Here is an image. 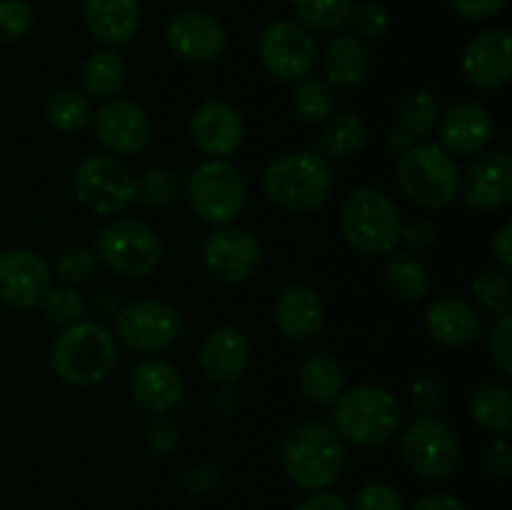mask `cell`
Here are the masks:
<instances>
[{"label":"cell","mask_w":512,"mask_h":510,"mask_svg":"<svg viewBox=\"0 0 512 510\" xmlns=\"http://www.w3.org/2000/svg\"><path fill=\"white\" fill-rule=\"evenodd\" d=\"M368 143V125L360 115L340 113L335 118H328V125L315 140L313 150L323 155L325 160H345L358 155Z\"/></svg>","instance_id":"29"},{"label":"cell","mask_w":512,"mask_h":510,"mask_svg":"<svg viewBox=\"0 0 512 510\" xmlns=\"http://www.w3.org/2000/svg\"><path fill=\"white\" fill-rule=\"evenodd\" d=\"M348 23H353V30L358 38L378 40L388 35L390 30V13L385 5L375 3V0H365V3L353 5Z\"/></svg>","instance_id":"41"},{"label":"cell","mask_w":512,"mask_h":510,"mask_svg":"<svg viewBox=\"0 0 512 510\" xmlns=\"http://www.w3.org/2000/svg\"><path fill=\"white\" fill-rule=\"evenodd\" d=\"M293 13L310 33H333L348 25L353 13V0H290Z\"/></svg>","instance_id":"34"},{"label":"cell","mask_w":512,"mask_h":510,"mask_svg":"<svg viewBox=\"0 0 512 510\" xmlns=\"http://www.w3.org/2000/svg\"><path fill=\"white\" fill-rule=\"evenodd\" d=\"M175 445H178V428H175V423H170L168 418L158 415V418L148 425V448L165 455L170 453Z\"/></svg>","instance_id":"47"},{"label":"cell","mask_w":512,"mask_h":510,"mask_svg":"<svg viewBox=\"0 0 512 510\" xmlns=\"http://www.w3.org/2000/svg\"><path fill=\"white\" fill-rule=\"evenodd\" d=\"M250 365V343L233 325H220L205 335L200 345V370L215 385H233Z\"/></svg>","instance_id":"21"},{"label":"cell","mask_w":512,"mask_h":510,"mask_svg":"<svg viewBox=\"0 0 512 510\" xmlns=\"http://www.w3.org/2000/svg\"><path fill=\"white\" fill-rule=\"evenodd\" d=\"M45 115L60 133H78V130L88 128L93 120V103L80 90L65 88L48 100Z\"/></svg>","instance_id":"35"},{"label":"cell","mask_w":512,"mask_h":510,"mask_svg":"<svg viewBox=\"0 0 512 510\" xmlns=\"http://www.w3.org/2000/svg\"><path fill=\"white\" fill-rule=\"evenodd\" d=\"M400 425V403L390 390L358 385L333 403V430L343 443L375 448L388 443Z\"/></svg>","instance_id":"4"},{"label":"cell","mask_w":512,"mask_h":510,"mask_svg":"<svg viewBox=\"0 0 512 510\" xmlns=\"http://www.w3.org/2000/svg\"><path fill=\"white\" fill-rule=\"evenodd\" d=\"M495 138V120L483 105L458 103L440 118V148L458 158L485 153Z\"/></svg>","instance_id":"20"},{"label":"cell","mask_w":512,"mask_h":510,"mask_svg":"<svg viewBox=\"0 0 512 510\" xmlns=\"http://www.w3.org/2000/svg\"><path fill=\"white\" fill-rule=\"evenodd\" d=\"M410 405L418 410L420 415H433L440 405V383L430 375H420L410 385Z\"/></svg>","instance_id":"44"},{"label":"cell","mask_w":512,"mask_h":510,"mask_svg":"<svg viewBox=\"0 0 512 510\" xmlns=\"http://www.w3.org/2000/svg\"><path fill=\"white\" fill-rule=\"evenodd\" d=\"M350 510H405L403 495L385 480H370L355 493Z\"/></svg>","instance_id":"42"},{"label":"cell","mask_w":512,"mask_h":510,"mask_svg":"<svg viewBox=\"0 0 512 510\" xmlns=\"http://www.w3.org/2000/svg\"><path fill=\"white\" fill-rule=\"evenodd\" d=\"M73 190L95 215H120L135 200V178L113 155H88L75 168Z\"/></svg>","instance_id":"10"},{"label":"cell","mask_w":512,"mask_h":510,"mask_svg":"<svg viewBox=\"0 0 512 510\" xmlns=\"http://www.w3.org/2000/svg\"><path fill=\"white\" fill-rule=\"evenodd\" d=\"M458 195L480 213L500 210L512 200V158L505 150H485L460 175Z\"/></svg>","instance_id":"15"},{"label":"cell","mask_w":512,"mask_h":510,"mask_svg":"<svg viewBox=\"0 0 512 510\" xmlns=\"http://www.w3.org/2000/svg\"><path fill=\"white\" fill-rule=\"evenodd\" d=\"M128 385L135 403L153 415H168L183 403V375L160 358H150L135 365Z\"/></svg>","instance_id":"22"},{"label":"cell","mask_w":512,"mask_h":510,"mask_svg":"<svg viewBox=\"0 0 512 510\" xmlns=\"http://www.w3.org/2000/svg\"><path fill=\"white\" fill-rule=\"evenodd\" d=\"M43 313L48 318V323L53 325H68L80 323L85 320V300L78 290H73V285H63V288H50L48 295L43 298Z\"/></svg>","instance_id":"37"},{"label":"cell","mask_w":512,"mask_h":510,"mask_svg":"<svg viewBox=\"0 0 512 510\" xmlns=\"http://www.w3.org/2000/svg\"><path fill=\"white\" fill-rule=\"evenodd\" d=\"M188 200L203 223L215 228L235 223L248 200L243 173L228 160H205L190 173Z\"/></svg>","instance_id":"8"},{"label":"cell","mask_w":512,"mask_h":510,"mask_svg":"<svg viewBox=\"0 0 512 510\" xmlns=\"http://www.w3.org/2000/svg\"><path fill=\"white\" fill-rule=\"evenodd\" d=\"M425 328L435 343L448 345V348H465L478 340L483 320L470 300L443 295V298H435L425 310Z\"/></svg>","instance_id":"23"},{"label":"cell","mask_w":512,"mask_h":510,"mask_svg":"<svg viewBox=\"0 0 512 510\" xmlns=\"http://www.w3.org/2000/svg\"><path fill=\"white\" fill-rule=\"evenodd\" d=\"M470 415L490 435L505 438L512 428V395L508 385H478L473 395H470Z\"/></svg>","instance_id":"30"},{"label":"cell","mask_w":512,"mask_h":510,"mask_svg":"<svg viewBox=\"0 0 512 510\" xmlns=\"http://www.w3.org/2000/svg\"><path fill=\"white\" fill-rule=\"evenodd\" d=\"M93 133L113 155L143 153L153 138V125L145 110L130 100H110L93 113Z\"/></svg>","instance_id":"17"},{"label":"cell","mask_w":512,"mask_h":510,"mask_svg":"<svg viewBox=\"0 0 512 510\" xmlns=\"http://www.w3.org/2000/svg\"><path fill=\"white\" fill-rule=\"evenodd\" d=\"M385 283L405 303H418L430 293V268L413 250H400L388 260L385 268Z\"/></svg>","instance_id":"31"},{"label":"cell","mask_w":512,"mask_h":510,"mask_svg":"<svg viewBox=\"0 0 512 510\" xmlns=\"http://www.w3.org/2000/svg\"><path fill=\"white\" fill-rule=\"evenodd\" d=\"M53 288V273L43 255L28 248L0 253V300L10 308L30 310Z\"/></svg>","instance_id":"14"},{"label":"cell","mask_w":512,"mask_h":510,"mask_svg":"<svg viewBox=\"0 0 512 510\" xmlns=\"http://www.w3.org/2000/svg\"><path fill=\"white\" fill-rule=\"evenodd\" d=\"M190 138L210 160H225L243 145V118L225 100H205L190 115Z\"/></svg>","instance_id":"18"},{"label":"cell","mask_w":512,"mask_h":510,"mask_svg":"<svg viewBox=\"0 0 512 510\" xmlns=\"http://www.w3.org/2000/svg\"><path fill=\"white\" fill-rule=\"evenodd\" d=\"M298 383L300 390L308 400L318 405H333L338 400V395L343 393L345 375L343 368L335 358L330 355L318 353L310 355L298 370Z\"/></svg>","instance_id":"32"},{"label":"cell","mask_w":512,"mask_h":510,"mask_svg":"<svg viewBox=\"0 0 512 510\" xmlns=\"http://www.w3.org/2000/svg\"><path fill=\"white\" fill-rule=\"evenodd\" d=\"M118 363V345L103 323L80 320L60 330L50 345V368L63 383L88 388L113 373Z\"/></svg>","instance_id":"2"},{"label":"cell","mask_w":512,"mask_h":510,"mask_svg":"<svg viewBox=\"0 0 512 510\" xmlns=\"http://www.w3.org/2000/svg\"><path fill=\"white\" fill-rule=\"evenodd\" d=\"M463 73L483 90H498L512 78V38L505 28L475 35L463 53Z\"/></svg>","instance_id":"19"},{"label":"cell","mask_w":512,"mask_h":510,"mask_svg":"<svg viewBox=\"0 0 512 510\" xmlns=\"http://www.w3.org/2000/svg\"><path fill=\"white\" fill-rule=\"evenodd\" d=\"M410 510H468V505H465L463 500L455 498V495L433 493L420 498Z\"/></svg>","instance_id":"51"},{"label":"cell","mask_w":512,"mask_h":510,"mask_svg":"<svg viewBox=\"0 0 512 510\" xmlns=\"http://www.w3.org/2000/svg\"><path fill=\"white\" fill-rule=\"evenodd\" d=\"M88 33L108 48L130 43L140 30V0H85Z\"/></svg>","instance_id":"25"},{"label":"cell","mask_w":512,"mask_h":510,"mask_svg":"<svg viewBox=\"0 0 512 510\" xmlns=\"http://www.w3.org/2000/svg\"><path fill=\"white\" fill-rule=\"evenodd\" d=\"M485 468L495 480H508L512 473V450L505 438H495L485 450Z\"/></svg>","instance_id":"46"},{"label":"cell","mask_w":512,"mask_h":510,"mask_svg":"<svg viewBox=\"0 0 512 510\" xmlns=\"http://www.w3.org/2000/svg\"><path fill=\"white\" fill-rule=\"evenodd\" d=\"M295 510H350V505L340 495L328 493V490H315Z\"/></svg>","instance_id":"50"},{"label":"cell","mask_w":512,"mask_h":510,"mask_svg":"<svg viewBox=\"0 0 512 510\" xmlns=\"http://www.w3.org/2000/svg\"><path fill=\"white\" fill-rule=\"evenodd\" d=\"M258 55L273 78L298 83L313 73L318 63V43L313 33L295 20H273L260 33Z\"/></svg>","instance_id":"11"},{"label":"cell","mask_w":512,"mask_h":510,"mask_svg":"<svg viewBox=\"0 0 512 510\" xmlns=\"http://www.w3.org/2000/svg\"><path fill=\"white\" fill-rule=\"evenodd\" d=\"M95 255L115 275L145 278L163 260V243H160L158 233L143 220L118 218L98 230Z\"/></svg>","instance_id":"7"},{"label":"cell","mask_w":512,"mask_h":510,"mask_svg":"<svg viewBox=\"0 0 512 510\" xmlns=\"http://www.w3.org/2000/svg\"><path fill=\"white\" fill-rule=\"evenodd\" d=\"M323 323V300L308 285H290L275 300V325L288 340L308 343L323 330Z\"/></svg>","instance_id":"24"},{"label":"cell","mask_w":512,"mask_h":510,"mask_svg":"<svg viewBox=\"0 0 512 510\" xmlns=\"http://www.w3.org/2000/svg\"><path fill=\"white\" fill-rule=\"evenodd\" d=\"M340 230L345 243L358 253L385 255L400 243L403 218L383 190L358 188L340 205Z\"/></svg>","instance_id":"5"},{"label":"cell","mask_w":512,"mask_h":510,"mask_svg":"<svg viewBox=\"0 0 512 510\" xmlns=\"http://www.w3.org/2000/svg\"><path fill=\"white\" fill-rule=\"evenodd\" d=\"M450 8L465 20L473 23H483V20H493L495 15L503 13L508 0H448Z\"/></svg>","instance_id":"45"},{"label":"cell","mask_w":512,"mask_h":510,"mask_svg":"<svg viewBox=\"0 0 512 510\" xmlns=\"http://www.w3.org/2000/svg\"><path fill=\"white\" fill-rule=\"evenodd\" d=\"M335 185L330 160L315 150H295L270 160L263 173L265 195L290 213L318 210Z\"/></svg>","instance_id":"3"},{"label":"cell","mask_w":512,"mask_h":510,"mask_svg":"<svg viewBox=\"0 0 512 510\" xmlns=\"http://www.w3.org/2000/svg\"><path fill=\"white\" fill-rule=\"evenodd\" d=\"M398 185L405 198L418 208H448L458 198V163L440 145L413 143L400 153Z\"/></svg>","instance_id":"6"},{"label":"cell","mask_w":512,"mask_h":510,"mask_svg":"<svg viewBox=\"0 0 512 510\" xmlns=\"http://www.w3.org/2000/svg\"><path fill=\"white\" fill-rule=\"evenodd\" d=\"M183 323L163 300H133L115 315V338L135 353H158L178 340Z\"/></svg>","instance_id":"12"},{"label":"cell","mask_w":512,"mask_h":510,"mask_svg":"<svg viewBox=\"0 0 512 510\" xmlns=\"http://www.w3.org/2000/svg\"><path fill=\"white\" fill-rule=\"evenodd\" d=\"M203 265L215 280L243 283L260 265L258 238L240 225H220L205 238Z\"/></svg>","instance_id":"13"},{"label":"cell","mask_w":512,"mask_h":510,"mask_svg":"<svg viewBox=\"0 0 512 510\" xmlns=\"http://www.w3.org/2000/svg\"><path fill=\"white\" fill-rule=\"evenodd\" d=\"M80 83H83L88 98H115L128 83V65H125L123 55L115 53L113 48H103L88 55L80 68Z\"/></svg>","instance_id":"28"},{"label":"cell","mask_w":512,"mask_h":510,"mask_svg":"<svg viewBox=\"0 0 512 510\" xmlns=\"http://www.w3.org/2000/svg\"><path fill=\"white\" fill-rule=\"evenodd\" d=\"M95 270H98V255H95V250L85 248V245L65 248L58 255V263H55V275L68 285L88 283Z\"/></svg>","instance_id":"38"},{"label":"cell","mask_w":512,"mask_h":510,"mask_svg":"<svg viewBox=\"0 0 512 510\" xmlns=\"http://www.w3.org/2000/svg\"><path fill=\"white\" fill-rule=\"evenodd\" d=\"M440 120V103L430 90H413L403 98L398 108V128L388 133V148L403 153L420 138L433 133Z\"/></svg>","instance_id":"26"},{"label":"cell","mask_w":512,"mask_h":510,"mask_svg":"<svg viewBox=\"0 0 512 510\" xmlns=\"http://www.w3.org/2000/svg\"><path fill=\"white\" fill-rule=\"evenodd\" d=\"M175 193L178 188H175L173 173L163 168H150L148 173L135 180V200L148 208H165L168 203H173Z\"/></svg>","instance_id":"39"},{"label":"cell","mask_w":512,"mask_h":510,"mask_svg":"<svg viewBox=\"0 0 512 510\" xmlns=\"http://www.w3.org/2000/svg\"><path fill=\"white\" fill-rule=\"evenodd\" d=\"M165 43L175 58L193 65L218 60L228 48V33L218 18L203 10L178 13L165 28Z\"/></svg>","instance_id":"16"},{"label":"cell","mask_w":512,"mask_h":510,"mask_svg":"<svg viewBox=\"0 0 512 510\" xmlns=\"http://www.w3.org/2000/svg\"><path fill=\"white\" fill-rule=\"evenodd\" d=\"M33 28L28 0H0V43H18Z\"/></svg>","instance_id":"40"},{"label":"cell","mask_w":512,"mask_h":510,"mask_svg":"<svg viewBox=\"0 0 512 510\" xmlns=\"http://www.w3.org/2000/svg\"><path fill=\"white\" fill-rule=\"evenodd\" d=\"M490 250H493L495 260L500 263L503 273L512 270V223L510 220L500 225L498 233L493 235V240H490Z\"/></svg>","instance_id":"49"},{"label":"cell","mask_w":512,"mask_h":510,"mask_svg":"<svg viewBox=\"0 0 512 510\" xmlns=\"http://www.w3.org/2000/svg\"><path fill=\"white\" fill-rule=\"evenodd\" d=\"M290 105L293 113L298 115L303 123L318 125L333 115L335 110V95L325 80L318 78H303L293 85V95H290Z\"/></svg>","instance_id":"33"},{"label":"cell","mask_w":512,"mask_h":510,"mask_svg":"<svg viewBox=\"0 0 512 510\" xmlns=\"http://www.w3.org/2000/svg\"><path fill=\"white\" fill-rule=\"evenodd\" d=\"M325 75L335 88H355L368 78L370 50L363 38L348 33L335 35L323 53Z\"/></svg>","instance_id":"27"},{"label":"cell","mask_w":512,"mask_h":510,"mask_svg":"<svg viewBox=\"0 0 512 510\" xmlns=\"http://www.w3.org/2000/svg\"><path fill=\"white\" fill-rule=\"evenodd\" d=\"M488 350L490 358H493L495 368L505 375V378H512V318L510 313L495 318L493 328L488 333Z\"/></svg>","instance_id":"43"},{"label":"cell","mask_w":512,"mask_h":510,"mask_svg":"<svg viewBox=\"0 0 512 510\" xmlns=\"http://www.w3.org/2000/svg\"><path fill=\"white\" fill-rule=\"evenodd\" d=\"M400 240L408 243V248H413V253L415 250H428L435 243V228L428 220H413V223L403 225Z\"/></svg>","instance_id":"48"},{"label":"cell","mask_w":512,"mask_h":510,"mask_svg":"<svg viewBox=\"0 0 512 510\" xmlns=\"http://www.w3.org/2000/svg\"><path fill=\"white\" fill-rule=\"evenodd\" d=\"M405 465L425 480H445L460 463V438L438 415H418L400 435Z\"/></svg>","instance_id":"9"},{"label":"cell","mask_w":512,"mask_h":510,"mask_svg":"<svg viewBox=\"0 0 512 510\" xmlns=\"http://www.w3.org/2000/svg\"><path fill=\"white\" fill-rule=\"evenodd\" d=\"M473 300L478 303L480 310H485L488 315H500L510 313L512 303V288L510 280L503 270H485L478 278L473 280Z\"/></svg>","instance_id":"36"},{"label":"cell","mask_w":512,"mask_h":510,"mask_svg":"<svg viewBox=\"0 0 512 510\" xmlns=\"http://www.w3.org/2000/svg\"><path fill=\"white\" fill-rule=\"evenodd\" d=\"M345 443L330 425L300 423L280 443V463L293 485L303 490H325L343 475Z\"/></svg>","instance_id":"1"}]
</instances>
